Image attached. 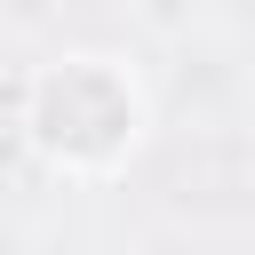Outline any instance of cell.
<instances>
[{"mask_svg": "<svg viewBox=\"0 0 255 255\" xmlns=\"http://www.w3.org/2000/svg\"><path fill=\"white\" fill-rule=\"evenodd\" d=\"M24 135L56 167H112L143 135V88H135V72L120 56L72 48L48 72L24 80Z\"/></svg>", "mask_w": 255, "mask_h": 255, "instance_id": "6da1fadb", "label": "cell"}]
</instances>
